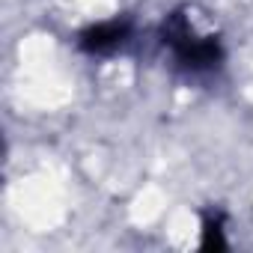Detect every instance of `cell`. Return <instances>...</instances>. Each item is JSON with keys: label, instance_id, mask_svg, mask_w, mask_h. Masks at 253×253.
Here are the masks:
<instances>
[{"label": "cell", "instance_id": "cell-2", "mask_svg": "<svg viewBox=\"0 0 253 253\" xmlns=\"http://www.w3.org/2000/svg\"><path fill=\"white\" fill-rule=\"evenodd\" d=\"M131 36H134V24L128 18H107V21L86 27L78 36V45L89 57H110V54H116L128 45Z\"/></svg>", "mask_w": 253, "mask_h": 253}, {"label": "cell", "instance_id": "cell-1", "mask_svg": "<svg viewBox=\"0 0 253 253\" xmlns=\"http://www.w3.org/2000/svg\"><path fill=\"white\" fill-rule=\"evenodd\" d=\"M161 42L170 51L173 63L200 78V75H211L214 69H220L223 63V45L214 36V30L203 27L200 18L191 9H176L164 18L161 27Z\"/></svg>", "mask_w": 253, "mask_h": 253}]
</instances>
